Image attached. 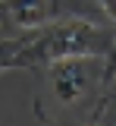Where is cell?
Listing matches in <instances>:
<instances>
[{
  "label": "cell",
  "instance_id": "5",
  "mask_svg": "<svg viewBox=\"0 0 116 126\" xmlns=\"http://www.w3.org/2000/svg\"><path fill=\"white\" fill-rule=\"evenodd\" d=\"M97 3H100V10L113 19V25H116V0H97Z\"/></svg>",
  "mask_w": 116,
  "mask_h": 126
},
{
  "label": "cell",
  "instance_id": "2",
  "mask_svg": "<svg viewBox=\"0 0 116 126\" xmlns=\"http://www.w3.org/2000/svg\"><path fill=\"white\" fill-rule=\"evenodd\" d=\"M104 57H66V60L44 63L35 69L41 79V94L50 98V110H41V120H50L57 110H85L88 117L94 113L104 88Z\"/></svg>",
  "mask_w": 116,
  "mask_h": 126
},
{
  "label": "cell",
  "instance_id": "4",
  "mask_svg": "<svg viewBox=\"0 0 116 126\" xmlns=\"http://www.w3.org/2000/svg\"><path fill=\"white\" fill-rule=\"evenodd\" d=\"M104 88H116V50L107 57V66H104Z\"/></svg>",
  "mask_w": 116,
  "mask_h": 126
},
{
  "label": "cell",
  "instance_id": "1",
  "mask_svg": "<svg viewBox=\"0 0 116 126\" xmlns=\"http://www.w3.org/2000/svg\"><path fill=\"white\" fill-rule=\"evenodd\" d=\"M19 60L16 66L41 69L44 63L66 57H110L116 50V25H100L85 16H57L41 29L16 35Z\"/></svg>",
  "mask_w": 116,
  "mask_h": 126
},
{
  "label": "cell",
  "instance_id": "3",
  "mask_svg": "<svg viewBox=\"0 0 116 126\" xmlns=\"http://www.w3.org/2000/svg\"><path fill=\"white\" fill-rule=\"evenodd\" d=\"M57 16V0H0V38L41 29Z\"/></svg>",
  "mask_w": 116,
  "mask_h": 126
}]
</instances>
